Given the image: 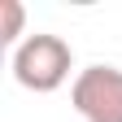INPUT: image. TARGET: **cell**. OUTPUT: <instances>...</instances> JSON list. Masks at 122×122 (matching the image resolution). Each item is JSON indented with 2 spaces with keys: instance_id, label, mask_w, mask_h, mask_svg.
Segmentation results:
<instances>
[{
  "instance_id": "cell-1",
  "label": "cell",
  "mask_w": 122,
  "mask_h": 122,
  "mask_svg": "<svg viewBox=\"0 0 122 122\" xmlns=\"http://www.w3.org/2000/svg\"><path fill=\"white\" fill-rule=\"evenodd\" d=\"M74 52L61 35H26L13 48V79L26 92H57L70 79Z\"/></svg>"
},
{
  "instance_id": "cell-2",
  "label": "cell",
  "mask_w": 122,
  "mask_h": 122,
  "mask_svg": "<svg viewBox=\"0 0 122 122\" xmlns=\"http://www.w3.org/2000/svg\"><path fill=\"white\" fill-rule=\"evenodd\" d=\"M70 105L83 122H122V70L118 66H87L70 87Z\"/></svg>"
},
{
  "instance_id": "cell-3",
  "label": "cell",
  "mask_w": 122,
  "mask_h": 122,
  "mask_svg": "<svg viewBox=\"0 0 122 122\" xmlns=\"http://www.w3.org/2000/svg\"><path fill=\"white\" fill-rule=\"evenodd\" d=\"M0 13H5V30H0V44H18L22 35V22H26V9L18 0H0Z\"/></svg>"
}]
</instances>
